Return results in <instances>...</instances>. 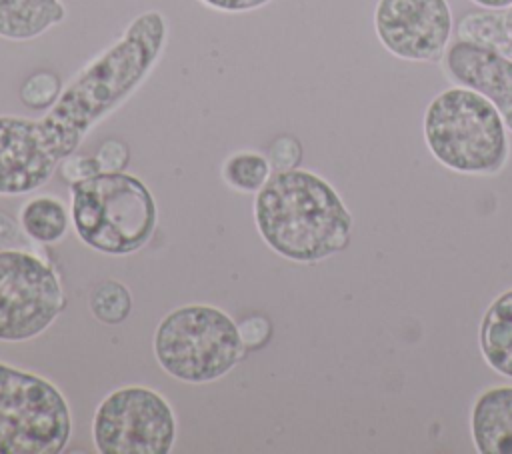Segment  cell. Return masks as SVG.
Masks as SVG:
<instances>
[{
	"label": "cell",
	"instance_id": "obj_10",
	"mask_svg": "<svg viewBox=\"0 0 512 454\" xmlns=\"http://www.w3.org/2000/svg\"><path fill=\"white\" fill-rule=\"evenodd\" d=\"M442 68L454 84L484 94L512 132V58L456 38L442 56Z\"/></svg>",
	"mask_w": 512,
	"mask_h": 454
},
{
	"label": "cell",
	"instance_id": "obj_14",
	"mask_svg": "<svg viewBox=\"0 0 512 454\" xmlns=\"http://www.w3.org/2000/svg\"><path fill=\"white\" fill-rule=\"evenodd\" d=\"M22 232L40 244H54L62 240L70 228V212L60 198L34 196L20 208Z\"/></svg>",
	"mask_w": 512,
	"mask_h": 454
},
{
	"label": "cell",
	"instance_id": "obj_18",
	"mask_svg": "<svg viewBox=\"0 0 512 454\" xmlns=\"http://www.w3.org/2000/svg\"><path fill=\"white\" fill-rule=\"evenodd\" d=\"M302 158V146L296 138L292 136H280L270 144L268 150V162L274 170H288V168H296L298 162Z\"/></svg>",
	"mask_w": 512,
	"mask_h": 454
},
{
	"label": "cell",
	"instance_id": "obj_11",
	"mask_svg": "<svg viewBox=\"0 0 512 454\" xmlns=\"http://www.w3.org/2000/svg\"><path fill=\"white\" fill-rule=\"evenodd\" d=\"M470 434L480 454H512V386H492L476 396Z\"/></svg>",
	"mask_w": 512,
	"mask_h": 454
},
{
	"label": "cell",
	"instance_id": "obj_24",
	"mask_svg": "<svg viewBox=\"0 0 512 454\" xmlns=\"http://www.w3.org/2000/svg\"><path fill=\"white\" fill-rule=\"evenodd\" d=\"M480 8H488V10H504L512 4V0H470Z\"/></svg>",
	"mask_w": 512,
	"mask_h": 454
},
{
	"label": "cell",
	"instance_id": "obj_7",
	"mask_svg": "<svg viewBox=\"0 0 512 454\" xmlns=\"http://www.w3.org/2000/svg\"><path fill=\"white\" fill-rule=\"evenodd\" d=\"M66 308L56 270L26 248H0V340L26 342Z\"/></svg>",
	"mask_w": 512,
	"mask_h": 454
},
{
	"label": "cell",
	"instance_id": "obj_3",
	"mask_svg": "<svg viewBox=\"0 0 512 454\" xmlns=\"http://www.w3.org/2000/svg\"><path fill=\"white\" fill-rule=\"evenodd\" d=\"M424 142L444 168L466 176H494L510 156L508 128L496 106L478 90L448 86L426 106Z\"/></svg>",
	"mask_w": 512,
	"mask_h": 454
},
{
	"label": "cell",
	"instance_id": "obj_13",
	"mask_svg": "<svg viewBox=\"0 0 512 454\" xmlns=\"http://www.w3.org/2000/svg\"><path fill=\"white\" fill-rule=\"evenodd\" d=\"M64 18L66 8L60 0H0V38L32 40Z\"/></svg>",
	"mask_w": 512,
	"mask_h": 454
},
{
	"label": "cell",
	"instance_id": "obj_5",
	"mask_svg": "<svg viewBox=\"0 0 512 454\" xmlns=\"http://www.w3.org/2000/svg\"><path fill=\"white\" fill-rule=\"evenodd\" d=\"M152 350L168 376L188 384H208L242 360L246 344L228 312L210 304H186L162 316Z\"/></svg>",
	"mask_w": 512,
	"mask_h": 454
},
{
	"label": "cell",
	"instance_id": "obj_2",
	"mask_svg": "<svg viewBox=\"0 0 512 454\" xmlns=\"http://www.w3.org/2000/svg\"><path fill=\"white\" fill-rule=\"evenodd\" d=\"M254 222L272 252L298 264L344 252L354 230L352 212L336 188L298 166L270 174L254 196Z\"/></svg>",
	"mask_w": 512,
	"mask_h": 454
},
{
	"label": "cell",
	"instance_id": "obj_12",
	"mask_svg": "<svg viewBox=\"0 0 512 454\" xmlns=\"http://www.w3.org/2000/svg\"><path fill=\"white\" fill-rule=\"evenodd\" d=\"M478 346L484 362L498 374L512 378V288L498 294L482 314Z\"/></svg>",
	"mask_w": 512,
	"mask_h": 454
},
{
	"label": "cell",
	"instance_id": "obj_20",
	"mask_svg": "<svg viewBox=\"0 0 512 454\" xmlns=\"http://www.w3.org/2000/svg\"><path fill=\"white\" fill-rule=\"evenodd\" d=\"M58 172L62 174V178L72 184V182H78V180H84L88 176H94L100 172V166H98V160L96 156H68L60 162L58 166Z\"/></svg>",
	"mask_w": 512,
	"mask_h": 454
},
{
	"label": "cell",
	"instance_id": "obj_17",
	"mask_svg": "<svg viewBox=\"0 0 512 454\" xmlns=\"http://www.w3.org/2000/svg\"><path fill=\"white\" fill-rule=\"evenodd\" d=\"M62 82L54 72L42 70L26 78L20 88V100L30 110H48L62 92Z\"/></svg>",
	"mask_w": 512,
	"mask_h": 454
},
{
	"label": "cell",
	"instance_id": "obj_4",
	"mask_svg": "<svg viewBox=\"0 0 512 454\" xmlns=\"http://www.w3.org/2000/svg\"><path fill=\"white\" fill-rule=\"evenodd\" d=\"M70 218L88 248L128 256L152 240L158 206L150 188L134 174L98 172L70 184Z\"/></svg>",
	"mask_w": 512,
	"mask_h": 454
},
{
	"label": "cell",
	"instance_id": "obj_15",
	"mask_svg": "<svg viewBox=\"0 0 512 454\" xmlns=\"http://www.w3.org/2000/svg\"><path fill=\"white\" fill-rule=\"evenodd\" d=\"M272 174L268 156L260 152H236L222 164L224 182L238 192H258Z\"/></svg>",
	"mask_w": 512,
	"mask_h": 454
},
{
	"label": "cell",
	"instance_id": "obj_9",
	"mask_svg": "<svg viewBox=\"0 0 512 454\" xmlns=\"http://www.w3.org/2000/svg\"><path fill=\"white\" fill-rule=\"evenodd\" d=\"M374 32L400 60L438 62L454 32L452 8L448 0H378Z\"/></svg>",
	"mask_w": 512,
	"mask_h": 454
},
{
	"label": "cell",
	"instance_id": "obj_22",
	"mask_svg": "<svg viewBox=\"0 0 512 454\" xmlns=\"http://www.w3.org/2000/svg\"><path fill=\"white\" fill-rule=\"evenodd\" d=\"M18 236L20 232L16 224L8 216L0 214V248H22V244L26 246V240Z\"/></svg>",
	"mask_w": 512,
	"mask_h": 454
},
{
	"label": "cell",
	"instance_id": "obj_1",
	"mask_svg": "<svg viewBox=\"0 0 512 454\" xmlns=\"http://www.w3.org/2000/svg\"><path fill=\"white\" fill-rule=\"evenodd\" d=\"M168 40L162 12L146 10L86 64L42 118L0 116V196L46 186L86 134L120 108L148 78Z\"/></svg>",
	"mask_w": 512,
	"mask_h": 454
},
{
	"label": "cell",
	"instance_id": "obj_23",
	"mask_svg": "<svg viewBox=\"0 0 512 454\" xmlns=\"http://www.w3.org/2000/svg\"><path fill=\"white\" fill-rule=\"evenodd\" d=\"M502 22H504V32H506V40H508L506 58H512V4L502 10Z\"/></svg>",
	"mask_w": 512,
	"mask_h": 454
},
{
	"label": "cell",
	"instance_id": "obj_6",
	"mask_svg": "<svg viewBox=\"0 0 512 454\" xmlns=\"http://www.w3.org/2000/svg\"><path fill=\"white\" fill-rule=\"evenodd\" d=\"M72 412L48 378L0 360V454H60Z\"/></svg>",
	"mask_w": 512,
	"mask_h": 454
},
{
	"label": "cell",
	"instance_id": "obj_21",
	"mask_svg": "<svg viewBox=\"0 0 512 454\" xmlns=\"http://www.w3.org/2000/svg\"><path fill=\"white\" fill-rule=\"evenodd\" d=\"M204 6L218 12H250L258 10L270 0H200Z\"/></svg>",
	"mask_w": 512,
	"mask_h": 454
},
{
	"label": "cell",
	"instance_id": "obj_8",
	"mask_svg": "<svg viewBox=\"0 0 512 454\" xmlns=\"http://www.w3.org/2000/svg\"><path fill=\"white\" fill-rule=\"evenodd\" d=\"M170 402L146 386H122L98 404L92 442L100 454H168L176 442Z\"/></svg>",
	"mask_w": 512,
	"mask_h": 454
},
{
	"label": "cell",
	"instance_id": "obj_19",
	"mask_svg": "<svg viewBox=\"0 0 512 454\" xmlns=\"http://www.w3.org/2000/svg\"><path fill=\"white\" fill-rule=\"evenodd\" d=\"M96 160H98L100 172H120L128 166L130 150L122 140H106L98 148Z\"/></svg>",
	"mask_w": 512,
	"mask_h": 454
},
{
	"label": "cell",
	"instance_id": "obj_16",
	"mask_svg": "<svg viewBox=\"0 0 512 454\" xmlns=\"http://www.w3.org/2000/svg\"><path fill=\"white\" fill-rule=\"evenodd\" d=\"M88 306L98 322L116 326L130 316L132 296L120 280L110 278L92 288L88 296Z\"/></svg>",
	"mask_w": 512,
	"mask_h": 454
}]
</instances>
